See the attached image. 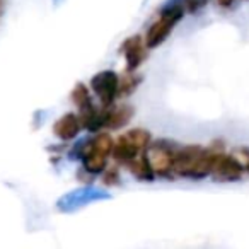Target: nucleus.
Here are the masks:
<instances>
[{"mask_svg": "<svg viewBox=\"0 0 249 249\" xmlns=\"http://www.w3.org/2000/svg\"><path fill=\"white\" fill-rule=\"evenodd\" d=\"M215 152L200 145H186L178 149L174 159V174L191 181H200L210 176Z\"/></svg>", "mask_w": 249, "mask_h": 249, "instance_id": "1", "label": "nucleus"}, {"mask_svg": "<svg viewBox=\"0 0 249 249\" xmlns=\"http://www.w3.org/2000/svg\"><path fill=\"white\" fill-rule=\"evenodd\" d=\"M113 139L107 133H101L96 139H86L84 142H80L75 149V154L82 160L84 169L90 174L103 173L113 152Z\"/></svg>", "mask_w": 249, "mask_h": 249, "instance_id": "2", "label": "nucleus"}, {"mask_svg": "<svg viewBox=\"0 0 249 249\" xmlns=\"http://www.w3.org/2000/svg\"><path fill=\"white\" fill-rule=\"evenodd\" d=\"M184 9L181 5H162L160 16L156 22L149 28L145 35L147 48H157L171 36L173 29L178 26V22L183 19Z\"/></svg>", "mask_w": 249, "mask_h": 249, "instance_id": "3", "label": "nucleus"}, {"mask_svg": "<svg viewBox=\"0 0 249 249\" xmlns=\"http://www.w3.org/2000/svg\"><path fill=\"white\" fill-rule=\"evenodd\" d=\"M152 142V135L143 128H133L120 137L113 143V152L111 156L120 162H128L133 157L140 156L147 150V147Z\"/></svg>", "mask_w": 249, "mask_h": 249, "instance_id": "4", "label": "nucleus"}, {"mask_svg": "<svg viewBox=\"0 0 249 249\" xmlns=\"http://www.w3.org/2000/svg\"><path fill=\"white\" fill-rule=\"evenodd\" d=\"M111 195L107 193L104 188L97 186H80L75 190L69 191V193L62 195L56 201V208H58L62 213H72L80 208L87 207L90 203H96V201H104L109 200Z\"/></svg>", "mask_w": 249, "mask_h": 249, "instance_id": "5", "label": "nucleus"}, {"mask_svg": "<svg viewBox=\"0 0 249 249\" xmlns=\"http://www.w3.org/2000/svg\"><path fill=\"white\" fill-rule=\"evenodd\" d=\"M178 149L179 147L174 142H171V140H156V142H150L145 154L154 173H156V176L171 178V174L174 173V159H176Z\"/></svg>", "mask_w": 249, "mask_h": 249, "instance_id": "6", "label": "nucleus"}, {"mask_svg": "<svg viewBox=\"0 0 249 249\" xmlns=\"http://www.w3.org/2000/svg\"><path fill=\"white\" fill-rule=\"evenodd\" d=\"M90 89L104 107H109L120 92V79L113 70H103L90 79Z\"/></svg>", "mask_w": 249, "mask_h": 249, "instance_id": "7", "label": "nucleus"}, {"mask_svg": "<svg viewBox=\"0 0 249 249\" xmlns=\"http://www.w3.org/2000/svg\"><path fill=\"white\" fill-rule=\"evenodd\" d=\"M244 174L242 166L237 162L232 154H222L215 152L213 164H212V173L210 176L215 181H222V183H232V181H239Z\"/></svg>", "mask_w": 249, "mask_h": 249, "instance_id": "8", "label": "nucleus"}, {"mask_svg": "<svg viewBox=\"0 0 249 249\" xmlns=\"http://www.w3.org/2000/svg\"><path fill=\"white\" fill-rule=\"evenodd\" d=\"M121 53L124 55V60H126V70L133 72L147 58V45L142 41L140 36H130L121 45Z\"/></svg>", "mask_w": 249, "mask_h": 249, "instance_id": "9", "label": "nucleus"}, {"mask_svg": "<svg viewBox=\"0 0 249 249\" xmlns=\"http://www.w3.org/2000/svg\"><path fill=\"white\" fill-rule=\"evenodd\" d=\"M82 130V123L80 118L73 113H65L63 116H60L53 124V133L58 137L63 142H70L73 140Z\"/></svg>", "mask_w": 249, "mask_h": 249, "instance_id": "10", "label": "nucleus"}, {"mask_svg": "<svg viewBox=\"0 0 249 249\" xmlns=\"http://www.w3.org/2000/svg\"><path fill=\"white\" fill-rule=\"evenodd\" d=\"M130 173L133 174V178L139 181H143V183H150V181L156 179V173H154L152 166H150L149 159H147V154H140V156L133 157L132 160L126 162Z\"/></svg>", "mask_w": 249, "mask_h": 249, "instance_id": "11", "label": "nucleus"}, {"mask_svg": "<svg viewBox=\"0 0 249 249\" xmlns=\"http://www.w3.org/2000/svg\"><path fill=\"white\" fill-rule=\"evenodd\" d=\"M133 116V107L132 106H120V107H106V116H104V128L116 130L121 128L128 123Z\"/></svg>", "mask_w": 249, "mask_h": 249, "instance_id": "12", "label": "nucleus"}, {"mask_svg": "<svg viewBox=\"0 0 249 249\" xmlns=\"http://www.w3.org/2000/svg\"><path fill=\"white\" fill-rule=\"evenodd\" d=\"M210 0H167L164 5H181L186 12H198L203 9Z\"/></svg>", "mask_w": 249, "mask_h": 249, "instance_id": "13", "label": "nucleus"}, {"mask_svg": "<svg viewBox=\"0 0 249 249\" xmlns=\"http://www.w3.org/2000/svg\"><path fill=\"white\" fill-rule=\"evenodd\" d=\"M139 80L135 75H133V72H130L128 70V75L124 77L123 82L120 84V92L118 94H124V96H128V94H132L133 90L137 89V86H139Z\"/></svg>", "mask_w": 249, "mask_h": 249, "instance_id": "14", "label": "nucleus"}, {"mask_svg": "<svg viewBox=\"0 0 249 249\" xmlns=\"http://www.w3.org/2000/svg\"><path fill=\"white\" fill-rule=\"evenodd\" d=\"M232 156L237 159V162L242 166L244 173H249V149H246V147H239L237 150L232 152Z\"/></svg>", "mask_w": 249, "mask_h": 249, "instance_id": "15", "label": "nucleus"}, {"mask_svg": "<svg viewBox=\"0 0 249 249\" xmlns=\"http://www.w3.org/2000/svg\"><path fill=\"white\" fill-rule=\"evenodd\" d=\"M218 4H220L222 7H231V5L234 4V0H218Z\"/></svg>", "mask_w": 249, "mask_h": 249, "instance_id": "16", "label": "nucleus"}, {"mask_svg": "<svg viewBox=\"0 0 249 249\" xmlns=\"http://www.w3.org/2000/svg\"><path fill=\"white\" fill-rule=\"evenodd\" d=\"M62 2H63V0H53V4H55V5H60Z\"/></svg>", "mask_w": 249, "mask_h": 249, "instance_id": "17", "label": "nucleus"}]
</instances>
